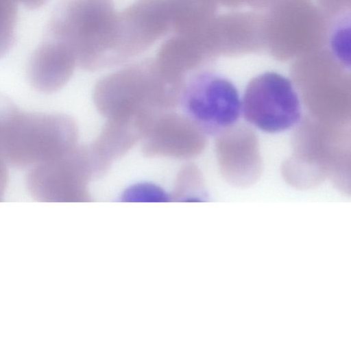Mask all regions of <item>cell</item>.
Masks as SVG:
<instances>
[{"instance_id": "9c48e42d", "label": "cell", "mask_w": 351, "mask_h": 350, "mask_svg": "<svg viewBox=\"0 0 351 350\" xmlns=\"http://www.w3.org/2000/svg\"><path fill=\"white\" fill-rule=\"evenodd\" d=\"M156 116L108 118L99 136L88 146L100 176L113 162L143 140Z\"/></svg>"}, {"instance_id": "8992f818", "label": "cell", "mask_w": 351, "mask_h": 350, "mask_svg": "<svg viewBox=\"0 0 351 350\" xmlns=\"http://www.w3.org/2000/svg\"><path fill=\"white\" fill-rule=\"evenodd\" d=\"M182 98L188 117L202 130L218 134L234 125L241 113V99L234 84L204 72L184 86Z\"/></svg>"}, {"instance_id": "4fadbf2b", "label": "cell", "mask_w": 351, "mask_h": 350, "mask_svg": "<svg viewBox=\"0 0 351 350\" xmlns=\"http://www.w3.org/2000/svg\"><path fill=\"white\" fill-rule=\"evenodd\" d=\"M123 199L128 201H165L169 199L162 188L150 183L136 184L125 190Z\"/></svg>"}, {"instance_id": "7a4b0ae2", "label": "cell", "mask_w": 351, "mask_h": 350, "mask_svg": "<svg viewBox=\"0 0 351 350\" xmlns=\"http://www.w3.org/2000/svg\"><path fill=\"white\" fill-rule=\"evenodd\" d=\"M184 80L162 73L155 60L128 64L99 79L93 90L97 110L107 118L155 115L176 107Z\"/></svg>"}, {"instance_id": "2e32d148", "label": "cell", "mask_w": 351, "mask_h": 350, "mask_svg": "<svg viewBox=\"0 0 351 350\" xmlns=\"http://www.w3.org/2000/svg\"><path fill=\"white\" fill-rule=\"evenodd\" d=\"M47 0H18L26 7L32 9L38 8L44 5Z\"/></svg>"}, {"instance_id": "5b68a950", "label": "cell", "mask_w": 351, "mask_h": 350, "mask_svg": "<svg viewBox=\"0 0 351 350\" xmlns=\"http://www.w3.org/2000/svg\"><path fill=\"white\" fill-rule=\"evenodd\" d=\"M241 112L247 122L260 130L278 133L298 123L301 105L291 81L268 71L256 76L247 85Z\"/></svg>"}, {"instance_id": "8fae6325", "label": "cell", "mask_w": 351, "mask_h": 350, "mask_svg": "<svg viewBox=\"0 0 351 350\" xmlns=\"http://www.w3.org/2000/svg\"><path fill=\"white\" fill-rule=\"evenodd\" d=\"M171 32L190 34L204 29L214 18L215 0H167Z\"/></svg>"}, {"instance_id": "6da1fadb", "label": "cell", "mask_w": 351, "mask_h": 350, "mask_svg": "<svg viewBox=\"0 0 351 350\" xmlns=\"http://www.w3.org/2000/svg\"><path fill=\"white\" fill-rule=\"evenodd\" d=\"M46 36L74 53L77 65L97 71L119 65V12L112 0H62L50 18Z\"/></svg>"}, {"instance_id": "7c38bea8", "label": "cell", "mask_w": 351, "mask_h": 350, "mask_svg": "<svg viewBox=\"0 0 351 350\" xmlns=\"http://www.w3.org/2000/svg\"><path fill=\"white\" fill-rule=\"evenodd\" d=\"M17 2L18 0H0V59L14 42Z\"/></svg>"}, {"instance_id": "30bf717a", "label": "cell", "mask_w": 351, "mask_h": 350, "mask_svg": "<svg viewBox=\"0 0 351 350\" xmlns=\"http://www.w3.org/2000/svg\"><path fill=\"white\" fill-rule=\"evenodd\" d=\"M76 66L73 51L61 41L46 36L29 60V80L36 90L53 92L68 82Z\"/></svg>"}, {"instance_id": "52a82bcc", "label": "cell", "mask_w": 351, "mask_h": 350, "mask_svg": "<svg viewBox=\"0 0 351 350\" xmlns=\"http://www.w3.org/2000/svg\"><path fill=\"white\" fill-rule=\"evenodd\" d=\"M120 64L143 53L171 32L167 0H135L119 12Z\"/></svg>"}, {"instance_id": "9a60e30c", "label": "cell", "mask_w": 351, "mask_h": 350, "mask_svg": "<svg viewBox=\"0 0 351 350\" xmlns=\"http://www.w3.org/2000/svg\"><path fill=\"white\" fill-rule=\"evenodd\" d=\"M6 162L0 147V201L3 197L8 180Z\"/></svg>"}, {"instance_id": "ba28073f", "label": "cell", "mask_w": 351, "mask_h": 350, "mask_svg": "<svg viewBox=\"0 0 351 350\" xmlns=\"http://www.w3.org/2000/svg\"><path fill=\"white\" fill-rule=\"evenodd\" d=\"M142 151L147 157L189 158L202 148V130L188 117L164 112L158 114L143 138Z\"/></svg>"}, {"instance_id": "277c9868", "label": "cell", "mask_w": 351, "mask_h": 350, "mask_svg": "<svg viewBox=\"0 0 351 350\" xmlns=\"http://www.w3.org/2000/svg\"><path fill=\"white\" fill-rule=\"evenodd\" d=\"M99 177L88 146H76L57 158L32 166L27 189L41 202H71L89 199L88 183Z\"/></svg>"}, {"instance_id": "5bb4252c", "label": "cell", "mask_w": 351, "mask_h": 350, "mask_svg": "<svg viewBox=\"0 0 351 350\" xmlns=\"http://www.w3.org/2000/svg\"><path fill=\"white\" fill-rule=\"evenodd\" d=\"M343 23L336 25L331 39V45L335 57L345 66H350V23L346 25L345 19Z\"/></svg>"}, {"instance_id": "3957f363", "label": "cell", "mask_w": 351, "mask_h": 350, "mask_svg": "<svg viewBox=\"0 0 351 350\" xmlns=\"http://www.w3.org/2000/svg\"><path fill=\"white\" fill-rule=\"evenodd\" d=\"M77 138L76 122L68 115L19 110L3 131L1 151L14 166H33L68 153Z\"/></svg>"}]
</instances>
